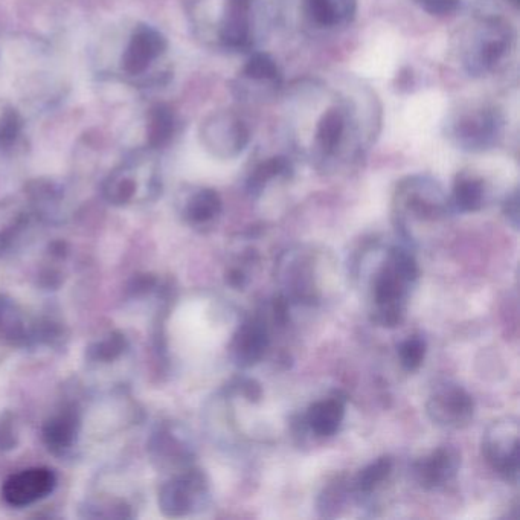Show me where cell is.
<instances>
[{"instance_id": "6da1fadb", "label": "cell", "mask_w": 520, "mask_h": 520, "mask_svg": "<svg viewBox=\"0 0 520 520\" xmlns=\"http://www.w3.org/2000/svg\"><path fill=\"white\" fill-rule=\"evenodd\" d=\"M283 115L296 155L322 173H338L363 159L380 126L371 90L305 78L287 87Z\"/></svg>"}, {"instance_id": "7a4b0ae2", "label": "cell", "mask_w": 520, "mask_h": 520, "mask_svg": "<svg viewBox=\"0 0 520 520\" xmlns=\"http://www.w3.org/2000/svg\"><path fill=\"white\" fill-rule=\"evenodd\" d=\"M202 29L226 52L257 51L283 17V0H208Z\"/></svg>"}, {"instance_id": "3957f363", "label": "cell", "mask_w": 520, "mask_h": 520, "mask_svg": "<svg viewBox=\"0 0 520 520\" xmlns=\"http://www.w3.org/2000/svg\"><path fill=\"white\" fill-rule=\"evenodd\" d=\"M456 60L473 78H488L507 68L516 49V31L495 14H478L458 29L453 39Z\"/></svg>"}, {"instance_id": "277c9868", "label": "cell", "mask_w": 520, "mask_h": 520, "mask_svg": "<svg viewBox=\"0 0 520 520\" xmlns=\"http://www.w3.org/2000/svg\"><path fill=\"white\" fill-rule=\"evenodd\" d=\"M418 277L420 269L409 249L403 246L389 249L371 283V321L383 328L399 327L405 319L409 293Z\"/></svg>"}, {"instance_id": "5b68a950", "label": "cell", "mask_w": 520, "mask_h": 520, "mask_svg": "<svg viewBox=\"0 0 520 520\" xmlns=\"http://www.w3.org/2000/svg\"><path fill=\"white\" fill-rule=\"evenodd\" d=\"M392 203L397 226L405 234L412 225L441 222L453 211L440 183L420 174L406 177L397 185Z\"/></svg>"}, {"instance_id": "8992f818", "label": "cell", "mask_w": 520, "mask_h": 520, "mask_svg": "<svg viewBox=\"0 0 520 520\" xmlns=\"http://www.w3.org/2000/svg\"><path fill=\"white\" fill-rule=\"evenodd\" d=\"M504 116L493 104L467 103L456 107L444 124L446 138L460 150L482 153L501 141Z\"/></svg>"}, {"instance_id": "52a82bcc", "label": "cell", "mask_w": 520, "mask_h": 520, "mask_svg": "<svg viewBox=\"0 0 520 520\" xmlns=\"http://www.w3.org/2000/svg\"><path fill=\"white\" fill-rule=\"evenodd\" d=\"M357 0H283L281 17L298 33L324 39L342 33L356 19Z\"/></svg>"}, {"instance_id": "ba28073f", "label": "cell", "mask_w": 520, "mask_h": 520, "mask_svg": "<svg viewBox=\"0 0 520 520\" xmlns=\"http://www.w3.org/2000/svg\"><path fill=\"white\" fill-rule=\"evenodd\" d=\"M249 54L232 80V95L244 104H264L280 97L284 90L280 65L266 52L252 51Z\"/></svg>"}, {"instance_id": "9c48e42d", "label": "cell", "mask_w": 520, "mask_h": 520, "mask_svg": "<svg viewBox=\"0 0 520 520\" xmlns=\"http://www.w3.org/2000/svg\"><path fill=\"white\" fill-rule=\"evenodd\" d=\"M211 499L209 479L196 466L174 473L159 490V510L165 517L180 519L193 516L208 507Z\"/></svg>"}, {"instance_id": "30bf717a", "label": "cell", "mask_w": 520, "mask_h": 520, "mask_svg": "<svg viewBox=\"0 0 520 520\" xmlns=\"http://www.w3.org/2000/svg\"><path fill=\"white\" fill-rule=\"evenodd\" d=\"M147 452L156 469L164 473L190 469L196 461V444L191 432L177 421H162L147 441Z\"/></svg>"}, {"instance_id": "8fae6325", "label": "cell", "mask_w": 520, "mask_h": 520, "mask_svg": "<svg viewBox=\"0 0 520 520\" xmlns=\"http://www.w3.org/2000/svg\"><path fill=\"white\" fill-rule=\"evenodd\" d=\"M519 421L514 417L493 421L482 438V455L505 482H519Z\"/></svg>"}, {"instance_id": "7c38bea8", "label": "cell", "mask_w": 520, "mask_h": 520, "mask_svg": "<svg viewBox=\"0 0 520 520\" xmlns=\"http://www.w3.org/2000/svg\"><path fill=\"white\" fill-rule=\"evenodd\" d=\"M203 145L212 156L235 159L243 155L251 142V129L238 113L231 110L212 113L200 129Z\"/></svg>"}, {"instance_id": "4fadbf2b", "label": "cell", "mask_w": 520, "mask_h": 520, "mask_svg": "<svg viewBox=\"0 0 520 520\" xmlns=\"http://www.w3.org/2000/svg\"><path fill=\"white\" fill-rule=\"evenodd\" d=\"M427 417L444 429H464L475 417L472 395L456 383L435 386L426 403Z\"/></svg>"}, {"instance_id": "5bb4252c", "label": "cell", "mask_w": 520, "mask_h": 520, "mask_svg": "<svg viewBox=\"0 0 520 520\" xmlns=\"http://www.w3.org/2000/svg\"><path fill=\"white\" fill-rule=\"evenodd\" d=\"M58 479L48 467H31L11 475L2 487L5 504L13 508H26L43 501L54 493Z\"/></svg>"}, {"instance_id": "9a60e30c", "label": "cell", "mask_w": 520, "mask_h": 520, "mask_svg": "<svg viewBox=\"0 0 520 520\" xmlns=\"http://www.w3.org/2000/svg\"><path fill=\"white\" fill-rule=\"evenodd\" d=\"M83 431V411L80 402H66L42 426L43 444L55 456H66L77 447Z\"/></svg>"}, {"instance_id": "2e32d148", "label": "cell", "mask_w": 520, "mask_h": 520, "mask_svg": "<svg viewBox=\"0 0 520 520\" xmlns=\"http://www.w3.org/2000/svg\"><path fill=\"white\" fill-rule=\"evenodd\" d=\"M461 467L460 450L441 446L412 464V478L423 490H435L452 481Z\"/></svg>"}, {"instance_id": "e0dca14e", "label": "cell", "mask_w": 520, "mask_h": 520, "mask_svg": "<svg viewBox=\"0 0 520 520\" xmlns=\"http://www.w3.org/2000/svg\"><path fill=\"white\" fill-rule=\"evenodd\" d=\"M270 347V328L263 316L246 319L235 331L231 356L240 368L258 365Z\"/></svg>"}, {"instance_id": "ac0fdd59", "label": "cell", "mask_w": 520, "mask_h": 520, "mask_svg": "<svg viewBox=\"0 0 520 520\" xmlns=\"http://www.w3.org/2000/svg\"><path fill=\"white\" fill-rule=\"evenodd\" d=\"M307 252H295L283 266L284 298L292 304H315L319 301L315 267Z\"/></svg>"}, {"instance_id": "d6986e66", "label": "cell", "mask_w": 520, "mask_h": 520, "mask_svg": "<svg viewBox=\"0 0 520 520\" xmlns=\"http://www.w3.org/2000/svg\"><path fill=\"white\" fill-rule=\"evenodd\" d=\"M28 209L37 223L60 225L68 219L65 191L57 183L36 180L26 188Z\"/></svg>"}, {"instance_id": "ffe728a7", "label": "cell", "mask_w": 520, "mask_h": 520, "mask_svg": "<svg viewBox=\"0 0 520 520\" xmlns=\"http://www.w3.org/2000/svg\"><path fill=\"white\" fill-rule=\"evenodd\" d=\"M167 48V39L159 33L158 29L139 26L124 52L122 68L129 75L144 74L153 61L165 54Z\"/></svg>"}, {"instance_id": "44dd1931", "label": "cell", "mask_w": 520, "mask_h": 520, "mask_svg": "<svg viewBox=\"0 0 520 520\" xmlns=\"http://www.w3.org/2000/svg\"><path fill=\"white\" fill-rule=\"evenodd\" d=\"M28 315L16 299L0 293V363L14 350H25Z\"/></svg>"}, {"instance_id": "7402d4cb", "label": "cell", "mask_w": 520, "mask_h": 520, "mask_svg": "<svg viewBox=\"0 0 520 520\" xmlns=\"http://www.w3.org/2000/svg\"><path fill=\"white\" fill-rule=\"evenodd\" d=\"M34 219L29 209H0V258L25 248L33 232Z\"/></svg>"}, {"instance_id": "603a6c76", "label": "cell", "mask_w": 520, "mask_h": 520, "mask_svg": "<svg viewBox=\"0 0 520 520\" xmlns=\"http://www.w3.org/2000/svg\"><path fill=\"white\" fill-rule=\"evenodd\" d=\"M222 211V197L212 188H194L180 203V216L193 228L212 225Z\"/></svg>"}, {"instance_id": "cb8c5ba5", "label": "cell", "mask_w": 520, "mask_h": 520, "mask_svg": "<svg viewBox=\"0 0 520 520\" xmlns=\"http://www.w3.org/2000/svg\"><path fill=\"white\" fill-rule=\"evenodd\" d=\"M68 330L54 313H39L28 316L25 350H60L65 347Z\"/></svg>"}, {"instance_id": "d4e9b609", "label": "cell", "mask_w": 520, "mask_h": 520, "mask_svg": "<svg viewBox=\"0 0 520 520\" xmlns=\"http://www.w3.org/2000/svg\"><path fill=\"white\" fill-rule=\"evenodd\" d=\"M345 420V400L339 395L319 400L305 414V424L316 437L330 438L338 434Z\"/></svg>"}, {"instance_id": "484cf974", "label": "cell", "mask_w": 520, "mask_h": 520, "mask_svg": "<svg viewBox=\"0 0 520 520\" xmlns=\"http://www.w3.org/2000/svg\"><path fill=\"white\" fill-rule=\"evenodd\" d=\"M130 341L122 331H110L90 342L84 351V360L92 370H104L126 359L130 353Z\"/></svg>"}, {"instance_id": "4316f807", "label": "cell", "mask_w": 520, "mask_h": 520, "mask_svg": "<svg viewBox=\"0 0 520 520\" xmlns=\"http://www.w3.org/2000/svg\"><path fill=\"white\" fill-rule=\"evenodd\" d=\"M293 176V164L286 156H269L252 167L246 179L249 196L260 197L275 182L289 180Z\"/></svg>"}, {"instance_id": "83f0119b", "label": "cell", "mask_w": 520, "mask_h": 520, "mask_svg": "<svg viewBox=\"0 0 520 520\" xmlns=\"http://www.w3.org/2000/svg\"><path fill=\"white\" fill-rule=\"evenodd\" d=\"M453 211L476 212L487 202L485 180L473 171H461L453 182L452 197H449Z\"/></svg>"}, {"instance_id": "f1b7e54d", "label": "cell", "mask_w": 520, "mask_h": 520, "mask_svg": "<svg viewBox=\"0 0 520 520\" xmlns=\"http://www.w3.org/2000/svg\"><path fill=\"white\" fill-rule=\"evenodd\" d=\"M133 504L124 496L97 493L86 498L80 508L83 519H133Z\"/></svg>"}, {"instance_id": "f546056e", "label": "cell", "mask_w": 520, "mask_h": 520, "mask_svg": "<svg viewBox=\"0 0 520 520\" xmlns=\"http://www.w3.org/2000/svg\"><path fill=\"white\" fill-rule=\"evenodd\" d=\"M138 180L133 176L132 171L129 168H118L109 174L106 180L103 182V193L104 200L113 206H127L132 203L138 202L139 193Z\"/></svg>"}, {"instance_id": "4dcf8cb0", "label": "cell", "mask_w": 520, "mask_h": 520, "mask_svg": "<svg viewBox=\"0 0 520 520\" xmlns=\"http://www.w3.org/2000/svg\"><path fill=\"white\" fill-rule=\"evenodd\" d=\"M392 470H394V460L391 456H380L357 473L356 478L351 481V492L356 493L357 496L371 495L380 485L388 481Z\"/></svg>"}, {"instance_id": "1f68e13d", "label": "cell", "mask_w": 520, "mask_h": 520, "mask_svg": "<svg viewBox=\"0 0 520 520\" xmlns=\"http://www.w3.org/2000/svg\"><path fill=\"white\" fill-rule=\"evenodd\" d=\"M176 132V116L164 104L153 107L148 118L147 138L151 148H162L173 139Z\"/></svg>"}, {"instance_id": "d6a6232c", "label": "cell", "mask_w": 520, "mask_h": 520, "mask_svg": "<svg viewBox=\"0 0 520 520\" xmlns=\"http://www.w3.org/2000/svg\"><path fill=\"white\" fill-rule=\"evenodd\" d=\"M399 360L403 370L414 373L426 359L427 344L421 336H411L399 345Z\"/></svg>"}, {"instance_id": "836d02e7", "label": "cell", "mask_w": 520, "mask_h": 520, "mask_svg": "<svg viewBox=\"0 0 520 520\" xmlns=\"http://www.w3.org/2000/svg\"><path fill=\"white\" fill-rule=\"evenodd\" d=\"M350 490V484L341 481L333 482V484L325 487L324 492L321 493L318 501V508L319 511H321V516H336V510L344 505L345 499H347Z\"/></svg>"}, {"instance_id": "e575fe53", "label": "cell", "mask_w": 520, "mask_h": 520, "mask_svg": "<svg viewBox=\"0 0 520 520\" xmlns=\"http://www.w3.org/2000/svg\"><path fill=\"white\" fill-rule=\"evenodd\" d=\"M20 443V426L17 415L11 411L0 412V453L17 449Z\"/></svg>"}, {"instance_id": "d590c367", "label": "cell", "mask_w": 520, "mask_h": 520, "mask_svg": "<svg viewBox=\"0 0 520 520\" xmlns=\"http://www.w3.org/2000/svg\"><path fill=\"white\" fill-rule=\"evenodd\" d=\"M22 130V119L16 110H7L0 119V148H10Z\"/></svg>"}, {"instance_id": "8d00e7d4", "label": "cell", "mask_w": 520, "mask_h": 520, "mask_svg": "<svg viewBox=\"0 0 520 520\" xmlns=\"http://www.w3.org/2000/svg\"><path fill=\"white\" fill-rule=\"evenodd\" d=\"M411 2L426 13L446 16L460 10L464 0H411Z\"/></svg>"}, {"instance_id": "74e56055", "label": "cell", "mask_w": 520, "mask_h": 520, "mask_svg": "<svg viewBox=\"0 0 520 520\" xmlns=\"http://www.w3.org/2000/svg\"><path fill=\"white\" fill-rule=\"evenodd\" d=\"M231 388L240 392L244 399L251 403L260 402L263 397V389H261L260 383L255 382L254 379H237Z\"/></svg>"}, {"instance_id": "f35d334b", "label": "cell", "mask_w": 520, "mask_h": 520, "mask_svg": "<svg viewBox=\"0 0 520 520\" xmlns=\"http://www.w3.org/2000/svg\"><path fill=\"white\" fill-rule=\"evenodd\" d=\"M502 208H504L505 219L517 231L519 229V191H517V188L513 193L508 194Z\"/></svg>"}, {"instance_id": "ab89813d", "label": "cell", "mask_w": 520, "mask_h": 520, "mask_svg": "<svg viewBox=\"0 0 520 520\" xmlns=\"http://www.w3.org/2000/svg\"><path fill=\"white\" fill-rule=\"evenodd\" d=\"M226 284L232 289L235 290H243L246 289L249 283V275L243 267H229L228 272H226Z\"/></svg>"}, {"instance_id": "60d3db41", "label": "cell", "mask_w": 520, "mask_h": 520, "mask_svg": "<svg viewBox=\"0 0 520 520\" xmlns=\"http://www.w3.org/2000/svg\"><path fill=\"white\" fill-rule=\"evenodd\" d=\"M511 4L513 5H517V2H519V0H510Z\"/></svg>"}]
</instances>
